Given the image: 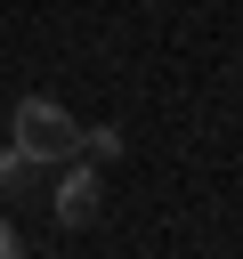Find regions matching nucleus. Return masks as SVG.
Wrapping results in <instances>:
<instances>
[{
    "mask_svg": "<svg viewBox=\"0 0 243 259\" xmlns=\"http://www.w3.org/2000/svg\"><path fill=\"white\" fill-rule=\"evenodd\" d=\"M8 146L32 154V162L49 170V162H73V154H81V121H73L57 97H16V113H8Z\"/></svg>",
    "mask_w": 243,
    "mask_h": 259,
    "instance_id": "f257e3e1",
    "label": "nucleus"
},
{
    "mask_svg": "<svg viewBox=\"0 0 243 259\" xmlns=\"http://www.w3.org/2000/svg\"><path fill=\"white\" fill-rule=\"evenodd\" d=\"M49 210H57V227H97V210H105V178H97V162H65Z\"/></svg>",
    "mask_w": 243,
    "mask_h": 259,
    "instance_id": "f03ea898",
    "label": "nucleus"
},
{
    "mask_svg": "<svg viewBox=\"0 0 243 259\" xmlns=\"http://www.w3.org/2000/svg\"><path fill=\"white\" fill-rule=\"evenodd\" d=\"M24 186H40V162L16 154V146H0V194H24Z\"/></svg>",
    "mask_w": 243,
    "mask_h": 259,
    "instance_id": "7ed1b4c3",
    "label": "nucleus"
},
{
    "mask_svg": "<svg viewBox=\"0 0 243 259\" xmlns=\"http://www.w3.org/2000/svg\"><path fill=\"white\" fill-rule=\"evenodd\" d=\"M113 154H122V130L105 121V130H81V154L73 162H113Z\"/></svg>",
    "mask_w": 243,
    "mask_h": 259,
    "instance_id": "20e7f679",
    "label": "nucleus"
},
{
    "mask_svg": "<svg viewBox=\"0 0 243 259\" xmlns=\"http://www.w3.org/2000/svg\"><path fill=\"white\" fill-rule=\"evenodd\" d=\"M0 259H16V227L8 219H0Z\"/></svg>",
    "mask_w": 243,
    "mask_h": 259,
    "instance_id": "39448f33",
    "label": "nucleus"
}]
</instances>
